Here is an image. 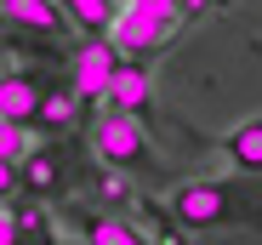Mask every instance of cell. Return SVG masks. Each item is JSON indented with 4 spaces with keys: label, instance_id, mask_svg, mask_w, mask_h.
<instances>
[{
    "label": "cell",
    "instance_id": "cell-13",
    "mask_svg": "<svg viewBox=\"0 0 262 245\" xmlns=\"http://www.w3.org/2000/svg\"><path fill=\"white\" fill-rule=\"evenodd\" d=\"M23 154H29V137H23V126H12V120H0V160H12V166H23Z\"/></svg>",
    "mask_w": 262,
    "mask_h": 245
},
{
    "label": "cell",
    "instance_id": "cell-3",
    "mask_svg": "<svg viewBox=\"0 0 262 245\" xmlns=\"http://www.w3.org/2000/svg\"><path fill=\"white\" fill-rule=\"evenodd\" d=\"M92 148L103 166H148V131H143V114H125V108H108L97 114V126H92Z\"/></svg>",
    "mask_w": 262,
    "mask_h": 245
},
{
    "label": "cell",
    "instance_id": "cell-12",
    "mask_svg": "<svg viewBox=\"0 0 262 245\" xmlns=\"http://www.w3.org/2000/svg\"><path fill=\"white\" fill-rule=\"evenodd\" d=\"M57 6H69V17L80 23V29H92V34H103L108 23H114V0H57Z\"/></svg>",
    "mask_w": 262,
    "mask_h": 245
},
{
    "label": "cell",
    "instance_id": "cell-5",
    "mask_svg": "<svg viewBox=\"0 0 262 245\" xmlns=\"http://www.w3.org/2000/svg\"><path fill=\"white\" fill-rule=\"evenodd\" d=\"M46 103V86H40V74H0V120H12V126H29Z\"/></svg>",
    "mask_w": 262,
    "mask_h": 245
},
{
    "label": "cell",
    "instance_id": "cell-8",
    "mask_svg": "<svg viewBox=\"0 0 262 245\" xmlns=\"http://www.w3.org/2000/svg\"><path fill=\"white\" fill-rule=\"evenodd\" d=\"M74 222H80L85 245H154L137 222H125V217H97V211H80Z\"/></svg>",
    "mask_w": 262,
    "mask_h": 245
},
{
    "label": "cell",
    "instance_id": "cell-7",
    "mask_svg": "<svg viewBox=\"0 0 262 245\" xmlns=\"http://www.w3.org/2000/svg\"><path fill=\"white\" fill-rule=\"evenodd\" d=\"M108 103L125 108V114H143L154 103V80H148V63H131L120 57V74H114V86H108Z\"/></svg>",
    "mask_w": 262,
    "mask_h": 245
},
{
    "label": "cell",
    "instance_id": "cell-15",
    "mask_svg": "<svg viewBox=\"0 0 262 245\" xmlns=\"http://www.w3.org/2000/svg\"><path fill=\"white\" fill-rule=\"evenodd\" d=\"M12 188H23V177H17V166H12V160H0V199H6Z\"/></svg>",
    "mask_w": 262,
    "mask_h": 245
},
{
    "label": "cell",
    "instance_id": "cell-2",
    "mask_svg": "<svg viewBox=\"0 0 262 245\" xmlns=\"http://www.w3.org/2000/svg\"><path fill=\"white\" fill-rule=\"evenodd\" d=\"M177 17H183L177 0H125V6L114 12V23H108V40H114V52H120V57L148 63V57L165 46V40H171Z\"/></svg>",
    "mask_w": 262,
    "mask_h": 245
},
{
    "label": "cell",
    "instance_id": "cell-11",
    "mask_svg": "<svg viewBox=\"0 0 262 245\" xmlns=\"http://www.w3.org/2000/svg\"><path fill=\"white\" fill-rule=\"evenodd\" d=\"M74 114H80V97H74V92H46V103H40V114H34V126L63 131V126H74Z\"/></svg>",
    "mask_w": 262,
    "mask_h": 245
},
{
    "label": "cell",
    "instance_id": "cell-6",
    "mask_svg": "<svg viewBox=\"0 0 262 245\" xmlns=\"http://www.w3.org/2000/svg\"><path fill=\"white\" fill-rule=\"evenodd\" d=\"M223 154L239 177H262V114L256 120H239L234 131H223Z\"/></svg>",
    "mask_w": 262,
    "mask_h": 245
},
{
    "label": "cell",
    "instance_id": "cell-1",
    "mask_svg": "<svg viewBox=\"0 0 262 245\" xmlns=\"http://www.w3.org/2000/svg\"><path fill=\"white\" fill-rule=\"evenodd\" d=\"M171 222L183 234H211V228H262V177H194L171 188Z\"/></svg>",
    "mask_w": 262,
    "mask_h": 245
},
{
    "label": "cell",
    "instance_id": "cell-10",
    "mask_svg": "<svg viewBox=\"0 0 262 245\" xmlns=\"http://www.w3.org/2000/svg\"><path fill=\"white\" fill-rule=\"evenodd\" d=\"M17 177H23V188H34V194H52V183H57V154H52V148H34V154H23Z\"/></svg>",
    "mask_w": 262,
    "mask_h": 245
},
{
    "label": "cell",
    "instance_id": "cell-14",
    "mask_svg": "<svg viewBox=\"0 0 262 245\" xmlns=\"http://www.w3.org/2000/svg\"><path fill=\"white\" fill-rule=\"evenodd\" d=\"M0 245H23V222H17V211H6V206H0Z\"/></svg>",
    "mask_w": 262,
    "mask_h": 245
},
{
    "label": "cell",
    "instance_id": "cell-4",
    "mask_svg": "<svg viewBox=\"0 0 262 245\" xmlns=\"http://www.w3.org/2000/svg\"><path fill=\"white\" fill-rule=\"evenodd\" d=\"M114 74H120V52H114V40H92V46H80L74 52V97L80 103H108V86H114Z\"/></svg>",
    "mask_w": 262,
    "mask_h": 245
},
{
    "label": "cell",
    "instance_id": "cell-9",
    "mask_svg": "<svg viewBox=\"0 0 262 245\" xmlns=\"http://www.w3.org/2000/svg\"><path fill=\"white\" fill-rule=\"evenodd\" d=\"M0 12L17 29H34V34H63L69 29V12L52 6V0H0Z\"/></svg>",
    "mask_w": 262,
    "mask_h": 245
}]
</instances>
